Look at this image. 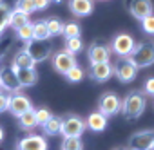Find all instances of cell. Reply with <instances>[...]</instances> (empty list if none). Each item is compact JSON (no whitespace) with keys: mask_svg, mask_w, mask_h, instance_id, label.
<instances>
[{"mask_svg":"<svg viewBox=\"0 0 154 150\" xmlns=\"http://www.w3.org/2000/svg\"><path fill=\"white\" fill-rule=\"evenodd\" d=\"M85 130V121L78 116H67L62 119V128H60V134L63 137H80Z\"/></svg>","mask_w":154,"mask_h":150,"instance_id":"cell-5","label":"cell"},{"mask_svg":"<svg viewBox=\"0 0 154 150\" xmlns=\"http://www.w3.org/2000/svg\"><path fill=\"white\" fill-rule=\"evenodd\" d=\"M65 38H72V36H80V26L78 24H67L63 26V33H62Z\"/></svg>","mask_w":154,"mask_h":150,"instance_id":"cell-31","label":"cell"},{"mask_svg":"<svg viewBox=\"0 0 154 150\" xmlns=\"http://www.w3.org/2000/svg\"><path fill=\"white\" fill-rule=\"evenodd\" d=\"M143 110H145V96L140 91L129 92L122 101V109H120L125 119H136L143 114Z\"/></svg>","mask_w":154,"mask_h":150,"instance_id":"cell-1","label":"cell"},{"mask_svg":"<svg viewBox=\"0 0 154 150\" xmlns=\"http://www.w3.org/2000/svg\"><path fill=\"white\" fill-rule=\"evenodd\" d=\"M62 119H63V118L51 116V118L42 125L44 132H45L47 136H58V134H60V128H62Z\"/></svg>","mask_w":154,"mask_h":150,"instance_id":"cell-21","label":"cell"},{"mask_svg":"<svg viewBox=\"0 0 154 150\" xmlns=\"http://www.w3.org/2000/svg\"><path fill=\"white\" fill-rule=\"evenodd\" d=\"M17 36H18L20 40H24V42L31 40V38H33V24L27 22V24H24L22 27H18V29H17Z\"/></svg>","mask_w":154,"mask_h":150,"instance_id":"cell-28","label":"cell"},{"mask_svg":"<svg viewBox=\"0 0 154 150\" xmlns=\"http://www.w3.org/2000/svg\"><path fill=\"white\" fill-rule=\"evenodd\" d=\"M60 148L62 150H84V143L80 137H63Z\"/></svg>","mask_w":154,"mask_h":150,"instance_id":"cell-25","label":"cell"},{"mask_svg":"<svg viewBox=\"0 0 154 150\" xmlns=\"http://www.w3.org/2000/svg\"><path fill=\"white\" fill-rule=\"evenodd\" d=\"M143 89H145V92H147V94L154 96V76H152V78H149V80L145 82V87H143Z\"/></svg>","mask_w":154,"mask_h":150,"instance_id":"cell-35","label":"cell"},{"mask_svg":"<svg viewBox=\"0 0 154 150\" xmlns=\"http://www.w3.org/2000/svg\"><path fill=\"white\" fill-rule=\"evenodd\" d=\"M33 2H35V9H36V11L45 9V8L49 6V0H33Z\"/></svg>","mask_w":154,"mask_h":150,"instance_id":"cell-36","label":"cell"},{"mask_svg":"<svg viewBox=\"0 0 154 150\" xmlns=\"http://www.w3.org/2000/svg\"><path fill=\"white\" fill-rule=\"evenodd\" d=\"M114 69V74L116 78L122 82V83H129L136 78L138 74V67L132 63V60L129 56H120V60L116 62V65L112 67Z\"/></svg>","mask_w":154,"mask_h":150,"instance_id":"cell-4","label":"cell"},{"mask_svg":"<svg viewBox=\"0 0 154 150\" xmlns=\"http://www.w3.org/2000/svg\"><path fill=\"white\" fill-rule=\"evenodd\" d=\"M49 2H56V4H58V2H60V0H49Z\"/></svg>","mask_w":154,"mask_h":150,"instance_id":"cell-39","label":"cell"},{"mask_svg":"<svg viewBox=\"0 0 154 150\" xmlns=\"http://www.w3.org/2000/svg\"><path fill=\"white\" fill-rule=\"evenodd\" d=\"M134 40L131 34L127 33H122V34H116L114 40H112V45H111V51L116 54V56H129L131 51L134 49Z\"/></svg>","mask_w":154,"mask_h":150,"instance_id":"cell-10","label":"cell"},{"mask_svg":"<svg viewBox=\"0 0 154 150\" xmlns=\"http://www.w3.org/2000/svg\"><path fill=\"white\" fill-rule=\"evenodd\" d=\"M69 9L74 16H87L93 13V0H69Z\"/></svg>","mask_w":154,"mask_h":150,"instance_id":"cell-17","label":"cell"},{"mask_svg":"<svg viewBox=\"0 0 154 150\" xmlns=\"http://www.w3.org/2000/svg\"><path fill=\"white\" fill-rule=\"evenodd\" d=\"M65 76H67V80H69V82H72V83H78V82H82V80H84V70H82L78 65H74L71 70H67V74H65Z\"/></svg>","mask_w":154,"mask_h":150,"instance_id":"cell-29","label":"cell"},{"mask_svg":"<svg viewBox=\"0 0 154 150\" xmlns=\"http://www.w3.org/2000/svg\"><path fill=\"white\" fill-rule=\"evenodd\" d=\"M13 67H15V69H22V67H35V62H33V58L27 54V51H26V49H22V51H18V52L15 54V58H13Z\"/></svg>","mask_w":154,"mask_h":150,"instance_id":"cell-22","label":"cell"},{"mask_svg":"<svg viewBox=\"0 0 154 150\" xmlns=\"http://www.w3.org/2000/svg\"><path fill=\"white\" fill-rule=\"evenodd\" d=\"M129 58L132 60V63H134L138 69H143V67H150V65H154V42L145 40V42L136 44L134 49L131 51Z\"/></svg>","mask_w":154,"mask_h":150,"instance_id":"cell-2","label":"cell"},{"mask_svg":"<svg viewBox=\"0 0 154 150\" xmlns=\"http://www.w3.org/2000/svg\"><path fill=\"white\" fill-rule=\"evenodd\" d=\"M33 38H38V40H49V31H47V26L44 20L33 24Z\"/></svg>","mask_w":154,"mask_h":150,"instance_id":"cell-24","label":"cell"},{"mask_svg":"<svg viewBox=\"0 0 154 150\" xmlns=\"http://www.w3.org/2000/svg\"><path fill=\"white\" fill-rule=\"evenodd\" d=\"M17 150H47V141L38 134H31L17 143Z\"/></svg>","mask_w":154,"mask_h":150,"instance_id":"cell-14","label":"cell"},{"mask_svg":"<svg viewBox=\"0 0 154 150\" xmlns=\"http://www.w3.org/2000/svg\"><path fill=\"white\" fill-rule=\"evenodd\" d=\"M141 27L147 34H154V15H149V16L141 18Z\"/></svg>","mask_w":154,"mask_h":150,"instance_id":"cell-32","label":"cell"},{"mask_svg":"<svg viewBox=\"0 0 154 150\" xmlns=\"http://www.w3.org/2000/svg\"><path fill=\"white\" fill-rule=\"evenodd\" d=\"M45 26H47L49 36H58V34L63 33V24H62V20H58V18H49V20H45Z\"/></svg>","mask_w":154,"mask_h":150,"instance_id":"cell-26","label":"cell"},{"mask_svg":"<svg viewBox=\"0 0 154 150\" xmlns=\"http://www.w3.org/2000/svg\"><path fill=\"white\" fill-rule=\"evenodd\" d=\"M17 9H20V11H24V13H27V15H31V13L36 11L33 0H17Z\"/></svg>","mask_w":154,"mask_h":150,"instance_id":"cell-30","label":"cell"},{"mask_svg":"<svg viewBox=\"0 0 154 150\" xmlns=\"http://www.w3.org/2000/svg\"><path fill=\"white\" fill-rule=\"evenodd\" d=\"M112 74H114V69H112V63H111V62L91 63L89 76H91L94 82H107V80L112 76Z\"/></svg>","mask_w":154,"mask_h":150,"instance_id":"cell-12","label":"cell"},{"mask_svg":"<svg viewBox=\"0 0 154 150\" xmlns=\"http://www.w3.org/2000/svg\"><path fill=\"white\" fill-rule=\"evenodd\" d=\"M8 107H9V96L4 94V92H0V112L8 110Z\"/></svg>","mask_w":154,"mask_h":150,"instance_id":"cell-34","label":"cell"},{"mask_svg":"<svg viewBox=\"0 0 154 150\" xmlns=\"http://www.w3.org/2000/svg\"><path fill=\"white\" fill-rule=\"evenodd\" d=\"M0 87L9 91V92H18L22 89L18 78H17V70L15 67H4V69H0Z\"/></svg>","mask_w":154,"mask_h":150,"instance_id":"cell-9","label":"cell"},{"mask_svg":"<svg viewBox=\"0 0 154 150\" xmlns=\"http://www.w3.org/2000/svg\"><path fill=\"white\" fill-rule=\"evenodd\" d=\"M150 150H154V141H152V146H150Z\"/></svg>","mask_w":154,"mask_h":150,"instance_id":"cell-40","label":"cell"},{"mask_svg":"<svg viewBox=\"0 0 154 150\" xmlns=\"http://www.w3.org/2000/svg\"><path fill=\"white\" fill-rule=\"evenodd\" d=\"M29 109H33V105H31L29 98H26L24 94L15 92V94L9 96V107H8V110H9L15 118H18L20 114H24V112L29 110Z\"/></svg>","mask_w":154,"mask_h":150,"instance_id":"cell-13","label":"cell"},{"mask_svg":"<svg viewBox=\"0 0 154 150\" xmlns=\"http://www.w3.org/2000/svg\"><path fill=\"white\" fill-rule=\"evenodd\" d=\"M27 54L33 58L35 63H40L44 60H47L53 52V47L49 44V40H38V38H31L27 40V47H26Z\"/></svg>","mask_w":154,"mask_h":150,"instance_id":"cell-3","label":"cell"},{"mask_svg":"<svg viewBox=\"0 0 154 150\" xmlns=\"http://www.w3.org/2000/svg\"><path fill=\"white\" fill-rule=\"evenodd\" d=\"M105 127H107V116L102 114L100 110L89 114L85 119V128H89L93 132H102V130H105Z\"/></svg>","mask_w":154,"mask_h":150,"instance_id":"cell-18","label":"cell"},{"mask_svg":"<svg viewBox=\"0 0 154 150\" xmlns=\"http://www.w3.org/2000/svg\"><path fill=\"white\" fill-rule=\"evenodd\" d=\"M111 54H112L111 47H107V45H103V44H100V42H93V44L89 45V49H87V58H89L91 63L109 62V60H111Z\"/></svg>","mask_w":154,"mask_h":150,"instance_id":"cell-11","label":"cell"},{"mask_svg":"<svg viewBox=\"0 0 154 150\" xmlns=\"http://www.w3.org/2000/svg\"><path fill=\"white\" fill-rule=\"evenodd\" d=\"M122 109V100L114 94V92H105L100 101H98V110L102 114H105L107 118L109 116H116Z\"/></svg>","mask_w":154,"mask_h":150,"instance_id":"cell-8","label":"cell"},{"mask_svg":"<svg viewBox=\"0 0 154 150\" xmlns=\"http://www.w3.org/2000/svg\"><path fill=\"white\" fill-rule=\"evenodd\" d=\"M18 123H20V127H22L24 130H33V128H36L38 123H36V114H35V110L29 109V110H26L24 114H20V116H18Z\"/></svg>","mask_w":154,"mask_h":150,"instance_id":"cell-19","label":"cell"},{"mask_svg":"<svg viewBox=\"0 0 154 150\" xmlns=\"http://www.w3.org/2000/svg\"><path fill=\"white\" fill-rule=\"evenodd\" d=\"M114 150H129V148H122V146H120V148H114Z\"/></svg>","mask_w":154,"mask_h":150,"instance_id":"cell-38","label":"cell"},{"mask_svg":"<svg viewBox=\"0 0 154 150\" xmlns=\"http://www.w3.org/2000/svg\"><path fill=\"white\" fill-rule=\"evenodd\" d=\"M127 8H129L131 15L134 18H138V20L152 15V11H154V6H152L150 0H131Z\"/></svg>","mask_w":154,"mask_h":150,"instance_id":"cell-15","label":"cell"},{"mask_svg":"<svg viewBox=\"0 0 154 150\" xmlns=\"http://www.w3.org/2000/svg\"><path fill=\"white\" fill-rule=\"evenodd\" d=\"M9 13H11L9 6L4 4V2H0V33L4 31L6 26H9Z\"/></svg>","mask_w":154,"mask_h":150,"instance_id":"cell-27","label":"cell"},{"mask_svg":"<svg viewBox=\"0 0 154 150\" xmlns=\"http://www.w3.org/2000/svg\"><path fill=\"white\" fill-rule=\"evenodd\" d=\"M29 22V15L27 13H24V11H20V9H17L15 8V11H11L9 13V26L17 31L18 27H22L24 24H27Z\"/></svg>","mask_w":154,"mask_h":150,"instance_id":"cell-20","label":"cell"},{"mask_svg":"<svg viewBox=\"0 0 154 150\" xmlns=\"http://www.w3.org/2000/svg\"><path fill=\"white\" fill-rule=\"evenodd\" d=\"M2 139H4V130L0 128V141H2Z\"/></svg>","mask_w":154,"mask_h":150,"instance_id":"cell-37","label":"cell"},{"mask_svg":"<svg viewBox=\"0 0 154 150\" xmlns=\"http://www.w3.org/2000/svg\"><path fill=\"white\" fill-rule=\"evenodd\" d=\"M35 114H36V123H38V125H44V123L53 116V114L49 112V109H44V107L38 109V110H35Z\"/></svg>","mask_w":154,"mask_h":150,"instance_id":"cell-33","label":"cell"},{"mask_svg":"<svg viewBox=\"0 0 154 150\" xmlns=\"http://www.w3.org/2000/svg\"><path fill=\"white\" fill-rule=\"evenodd\" d=\"M74 65H78L76 63V58H74V54H71L69 51H56L54 54H53V69L56 70V72H60V74H67V70H71Z\"/></svg>","mask_w":154,"mask_h":150,"instance_id":"cell-6","label":"cell"},{"mask_svg":"<svg viewBox=\"0 0 154 150\" xmlns=\"http://www.w3.org/2000/svg\"><path fill=\"white\" fill-rule=\"evenodd\" d=\"M17 70V78L20 82L22 87H33L38 82V72L35 67H22V69H15Z\"/></svg>","mask_w":154,"mask_h":150,"instance_id":"cell-16","label":"cell"},{"mask_svg":"<svg viewBox=\"0 0 154 150\" xmlns=\"http://www.w3.org/2000/svg\"><path fill=\"white\" fill-rule=\"evenodd\" d=\"M84 49V42L80 36H72V38H65V51H69L71 54H76Z\"/></svg>","mask_w":154,"mask_h":150,"instance_id":"cell-23","label":"cell"},{"mask_svg":"<svg viewBox=\"0 0 154 150\" xmlns=\"http://www.w3.org/2000/svg\"><path fill=\"white\" fill-rule=\"evenodd\" d=\"M152 141H154V130L149 128V130H140L136 134H132L129 137V150H150L152 146Z\"/></svg>","mask_w":154,"mask_h":150,"instance_id":"cell-7","label":"cell"}]
</instances>
